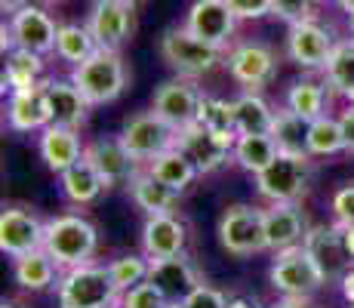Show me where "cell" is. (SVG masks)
<instances>
[{"label": "cell", "mask_w": 354, "mask_h": 308, "mask_svg": "<svg viewBox=\"0 0 354 308\" xmlns=\"http://www.w3.org/2000/svg\"><path fill=\"white\" fill-rule=\"evenodd\" d=\"M44 250L65 271L77 269V265H90L99 250V231L90 219H84L77 213L53 216V219H46Z\"/></svg>", "instance_id": "6da1fadb"}, {"label": "cell", "mask_w": 354, "mask_h": 308, "mask_svg": "<svg viewBox=\"0 0 354 308\" xmlns=\"http://www.w3.org/2000/svg\"><path fill=\"white\" fill-rule=\"evenodd\" d=\"M71 80L90 105H108L127 90V62L114 50H96L71 68Z\"/></svg>", "instance_id": "7a4b0ae2"}, {"label": "cell", "mask_w": 354, "mask_h": 308, "mask_svg": "<svg viewBox=\"0 0 354 308\" xmlns=\"http://www.w3.org/2000/svg\"><path fill=\"white\" fill-rule=\"evenodd\" d=\"M118 299L108 265H77L59 278V308H111Z\"/></svg>", "instance_id": "3957f363"}, {"label": "cell", "mask_w": 354, "mask_h": 308, "mask_svg": "<svg viewBox=\"0 0 354 308\" xmlns=\"http://www.w3.org/2000/svg\"><path fill=\"white\" fill-rule=\"evenodd\" d=\"M160 56L179 78L194 80V78H201V74H209L219 65L222 50L203 44L185 25H173V28H167L160 37Z\"/></svg>", "instance_id": "277c9868"}, {"label": "cell", "mask_w": 354, "mask_h": 308, "mask_svg": "<svg viewBox=\"0 0 354 308\" xmlns=\"http://www.w3.org/2000/svg\"><path fill=\"white\" fill-rule=\"evenodd\" d=\"M308 179H311V154L281 152L256 176V188L271 203H296L308 191Z\"/></svg>", "instance_id": "5b68a950"}, {"label": "cell", "mask_w": 354, "mask_h": 308, "mask_svg": "<svg viewBox=\"0 0 354 308\" xmlns=\"http://www.w3.org/2000/svg\"><path fill=\"white\" fill-rule=\"evenodd\" d=\"M268 278H271V287L290 299H308L326 284L321 269L315 265V259L308 256V250L302 244L277 253L268 269Z\"/></svg>", "instance_id": "8992f818"}, {"label": "cell", "mask_w": 354, "mask_h": 308, "mask_svg": "<svg viewBox=\"0 0 354 308\" xmlns=\"http://www.w3.org/2000/svg\"><path fill=\"white\" fill-rule=\"evenodd\" d=\"M219 244L231 256H253L268 250L265 237V210L250 203H234L219 219Z\"/></svg>", "instance_id": "52a82bcc"}, {"label": "cell", "mask_w": 354, "mask_h": 308, "mask_svg": "<svg viewBox=\"0 0 354 308\" xmlns=\"http://www.w3.org/2000/svg\"><path fill=\"white\" fill-rule=\"evenodd\" d=\"M120 142L136 163H151L154 157L176 148V129L160 118L158 111H139L127 118L124 129H120Z\"/></svg>", "instance_id": "ba28073f"}, {"label": "cell", "mask_w": 354, "mask_h": 308, "mask_svg": "<svg viewBox=\"0 0 354 308\" xmlns=\"http://www.w3.org/2000/svg\"><path fill=\"white\" fill-rule=\"evenodd\" d=\"M201 105H203V93L197 90L194 80L173 78V80H163L158 90H154L151 111H158L160 118L179 133V129L197 123V118H201Z\"/></svg>", "instance_id": "9c48e42d"}, {"label": "cell", "mask_w": 354, "mask_h": 308, "mask_svg": "<svg viewBox=\"0 0 354 308\" xmlns=\"http://www.w3.org/2000/svg\"><path fill=\"white\" fill-rule=\"evenodd\" d=\"M84 25L90 28L99 50L120 53V46L133 34V6L120 3V0H93Z\"/></svg>", "instance_id": "30bf717a"}, {"label": "cell", "mask_w": 354, "mask_h": 308, "mask_svg": "<svg viewBox=\"0 0 354 308\" xmlns=\"http://www.w3.org/2000/svg\"><path fill=\"white\" fill-rule=\"evenodd\" d=\"M228 74L237 80L241 87H247V93H259L262 87H268L277 78V59L271 53V46L265 44H237L228 53Z\"/></svg>", "instance_id": "8fae6325"}, {"label": "cell", "mask_w": 354, "mask_h": 308, "mask_svg": "<svg viewBox=\"0 0 354 308\" xmlns=\"http://www.w3.org/2000/svg\"><path fill=\"white\" fill-rule=\"evenodd\" d=\"M302 246L308 250V256L315 259V265L321 269L326 284H330V280H342L351 271L354 259L348 256V250H345L342 228H339V225H315V228H308Z\"/></svg>", "instance_id": "7c38bea8"}, {"label": "cell", "mask_w": 354, "mask_h": 308, "mask_svg": "<svg viewBox=\"0 0 354 308\" xmlns=\"http://www.w3.org/2000/svg\"><path fill=\"white\" fill-rule=\"evenodd\" d=\"M234 25L237 16L231 12V6L225 0H194L188 6L185 16V28L201 37L203 44L216 46V50H225L228 40L234 37Z\"/></svg>", "instance_id": "4fadbf2b"}, {"label": "cell", "mask_w": 354, "mask_h": 308, "mask_svg": "<svg viewBox=\"0 0 354 308\" xmlns=\"http://www.w3.org/2000/svg\"><path fill=\"white\" fill-rule=\"evenodd\" d=\"M333 50H336L333 31L324 28L321 22L308 19V22L290 25V31H287V56L296 62L299 68H308V71L326 68Z\"/></svg>", "instance_id": "5bb4252c"}, {"label": "cell", "mask_w": 354, "mask_h": 308, "mask_svg": "<svg viewBox=\"0 0 354 308\" xmlns=\"http://www.w3.org/2000/svg\"><path fill=\"white\" fill-rule=\"evenodd\" d=\"M176 148L194 163L197 173H213V170L225 167L228 161H234V154H231L234 145L219 139L216 133H209L201 123H192V127L179 129V133H176Z\"/></svg>", "instance_id": "9a60e30c"}, {"label": "cell", "mask_w": 354, "mask_h": 308, "mask_svg": "<svg viewBox=\"0 0 354 308\" xmlns=\"http://www.w3.org/2000/svg\"><path fill=\"white\" fill-rule=\"evenodd\" d=\"M10 31H12V40H16V50H28V53H37V56L56 53L59 25L53 22V16L46 10H40V6L28 3L19 12H12Z\"/></svg>", "instance_id": "2e32d148"}, {"label": "cell", "mask_w": 354, "mask_h": 308, "mask_svg": "<svg viewBox=\"0 0 354 308\" xmlns=\"http://www.w3.org/2000/svg\"><path fill=\"white\" fill-rule=\"evenodd\" d=\"M44 231L46 222H40V216H34L31 210L22 207H10L0 216V250L10 259L44 250Z\"/></svg>", "instance_id": "e0dca14e"}, {"label": "cell", "mask_w": 354, "mask_h": 308, "mask_svg": "<svg viewBox=\"0 0 354 308\" xmlns=\"http://www.w3.org/2000/svg\"><path fill=\"white\" fill-rule=\"evenodd\" d=\"M84 157L96 167V173L102 176V182H105V188L127 185L136 173H139V163H136L133 154L124 148L120 136H102V139L90 142Z\"/></svg>", "instance_id": "ac0fdd59"}, {"label": "cell", "mask_w": 354, "mask_h": 308, "mask_svg": "<svg viewBox=\"0 0 354 308\" xmlns=\"http://www.w3.org/2000/svg\"><path fill=\"white\" fill-rule=\"evenodd\" d=\"M148 280L167 296V302H185L197 287L203 284L201 275H197V269H194V262L185 256V253H182V256H169V259L151 262Z\"/></svg>", "instance_id": "d6986e66"}, {"label": "cell", "mask_w": 354, "mask_h": 308, "mask_svg": "<svg viewBox=\"0 0 354 308\" xmlns=\"http://www.w3.org/2000/svg\"><path fill=\"white\" fill-rule=\"evenodd\" d=\"M188 228L176 213L167 216H148L142 225V256H148L151 262L169 256H182L185 250Z\"/></svg>", "instance_id": "ffe728a7"}, {"label": "cell", "mask_w": 354, "mask_h": 308, "mask_svg": "<svg viewBox=\"0 0 354 308\" xmlns=\"http://www.w3.org/2000/svg\"><path fill=\"white\" fill-rule=\"evenodd\" d=\"M44 96H46V108H50V123L53 127H68V129H80V123L86 120L90 102L84 99V93L74 87V80L68 78H46L44 80Z\"/></svg>", "instance_id": "44dd1931"}, {"label": "cell", "mask_w": 354, "mask_h": 308, "mask_svg": "<svg viewBox=\"0 0 354 308\" xmlns=\"http://www.w3.org/2000/svg\"><path fill=\"white\" fill-rule=\"evenodd\" d=\"M308 235V222H305L302 210L296 203H271L265 210V237H268V250L283 253L290 246H299Z\"/></svg>", "instance_id": "7402d4cb"}, {"label": "cell", "mask_w": 354, "mask_h": 308, "mask_svg": "<svg viewBox=\"0 0 354 308\" xmlns=\"http://www.w3.org/2000/svg\"><path fill=\"white\" fill-rule=\"evenodd\" d=\"M84 152H86V145L80 142L77 129L53 127V123L46 129H40V157H44V163L53 173L62 176L77 161H84Z\"/></svg>", "instance_id": "603a6c76"}, {"label": "cell", "mask_w": 354, "mask_h": 308, "mask_svg": "<svg viewBox=\"0 0 354 308\" xmlns=\"http://www.w3.org/2000/svg\"><path fill=\"white\" fill-rule=\"evenodd\" d=\"M6 123L19 133H34V129L50 127V108H46L44 84L31 87V90L10 93V105H6Z\"/></svg>", "instance_id": "cb8c5ba5"}, {"label": "cell", "mask_w": 354, "mask_h": 308, "mask_svg": "<svg viewBox=\"0 0 354 308\" xmlns=\"http://www.w3.org/2000/svg\"><path fill=\"white\" fill-rule=\"evenodd\" d=\"M129 197L139 210H145L148 216H167L176 210L179 203V191H173L169 185H163L160 179H154L148 170H139L133 179L127 182Z\"/></svg>", "instance_id": "d4e9b609"}, {"label": "cell", "mask_w": 354, "mask_h": 308, "mask_svg": "<svg viewBox=\"0 0 354 308\" xmlns=\"http://www.w3.org/2000/svg\"><path fill=\"white\" fill-rule=\"evenodd\" d=\"M59 185H62L65 201L74 203V207H86V203L99 201V194L105 191V182H102V176L96 173V167L86 157L74 163L71 170H65L59 176Z\"/></svg>", "instance_id": "484cf974"}, {"label": "cell", "mask_w": 354, "mask_h": 308, "mask_svg": "<svg viewBox=\"0 0 354 308\" xmlns=\"http://www.w3.org/2000/svg\"><path fill=\"white\" fill-rule=\"evenodd\" d=\"M12 275H16V284L22 287V290L40 293L56 284L59 265L53 262V256L46 250H34V253H25V256L12 259Z\"/></svg>", "instance_id": "4316f807"}, {"label": "cell", "mask_w": 354, "mask_h": 308, "mask_svg": "<svg viewBox=\"0 0 354 308\" xmlns=\"http://www.w3.org/2000/svg\"><path fill=\"white\" fill-rule=\"evenodd\" d=\"M277 111L259 93H243L234 99V120H237V136H271Z\"/></svg>", "instance_id": "83f0119b"}, {"label": "cell", "mask_w": 354, "mask_h": 308, "mask_svg": "<svg viewBox=\"0 0 354 308\" xmlns=\"http://www.w3.org/2000/svg\"><path fill=\"white\" fill-rule=\"evenodd\" d=\"M44 56L28 50H12L6 56L3 68V93H16V90H31V87L44 84Z\"/></svg>", "instance_id": "f1b7e54d"}, {"label": "cell", "mask_w": 354, "mask_h": 308, "mask_svg": "<svg viewBox=\"0 0 354 308\" xmlns=\"http://www.w3.org/2000/svg\"><path fill=\"white\" fill-rule=\"evenodd\" d=\"M145 170L154 176V179H160L163 185H169L173 191H179V194L197 179V176H201V173H197V167L179 152V148H169V152H163L160 157H154Z\"/></svg>", "instance_id": "f546056e"}, {"label": "cell", "mask_w": 354, "mask_h": 308, "mask_svg": "<svg viewBox=\"0 0 354 308\" xmlns=\"http://www.w3.org/2000/svg\"><path fill=\"white\" fill-rule=\"evenodd\" d=\"M324 74H326V87L333 93L354 102V37L339 40L330 62H326Z\"/></svg>", "instance_id": "4dcf8cb0"}, {"label": "cell", "mask_w": 354, "mask_h": 308, "mask_svg": "<svg viewBox=\"0 0 354 308\" xmlns=\"http://www.w3.org/2000/svg\"><path fill=\"white\" fill-rule=\"evenodd\" d=\"M231 154H234L237 167H243L247 173L259 176L277 154H281V148H277V142L271 139V136H237L234 152Z\"/></svg>", "instance_id": "1f68e13d"}, {"label": "cell", "mask_w": 354, "mask_h": 308, "mask_svg": "<svg viewBox=\"0 0 354 308\" xmlns=\"http://www.w3.org/2000/svg\"><path fill=\"white\" fill-rule=\"evenodd\" d=\"M308 127L311 123L305 118H299L296 111L283 108V111H277V118H274L271 139H274L277 148L287 154H308Z\"/></svg>", "instance_id": "d6a6232c"}, {"label": "cell", "mask_w": 354, "mask_h": 308, "mask_svg": "<svg viewBox=\"0 0 354 308\" xmlns=\"http://www.w3.org/2000/svg\"><path fill=\"white\" fill-rule=\"evenodd\" d=\"M201 127H207L209 133H216L219 139H225L234 145L237 142V120H234V99H216V96H203L201 105Z\"/></svg>", "instance_id": "836d02e7"}, {"label": "cell", "mask_w": 354, "mask_h": 308, "mask_svg": "<svg viewBox=\"0 0 354 308\" xmlns=\"http://www.w3.org/2000/svg\"><path fill=\"white\" fill-rule=\"evenodd\" d=\"M96 40L86 25H77V22H68V25H59V34H56V56L62 62H71V65H80L96 53Z\"/></svg>", "instance_id": "e575fe53"}, {"label": "cell", "mask_w": 354, "mask_h": 308, "mask_svg": "<svg viewBox=\"0 0 354 308\" xmlns=\"http://www.w3.org/2000/svg\"><path fill=\"white\" fill-rule=\"evenodd\" d=\"M324 105H326V90L311 78L296 80V84L287 90V108L296 111L299 118H305L308 123L324 118Z\"/></svg>", "instance_id": "d590c367"}, {"label": "cell", "mask_w": 354, "mask_h": 308, "mask_svg": "<svg viewBox=\"0 0 354 308\" xmlns=\"http://www.w3.org/2000/svg\"><path fill=\"white\" fill-rule=\"evenodd\" d=\"M345 152V133H342V123L339 118H324L311 120L308 127V154L315 157H330V154H339Z\"/></svg>", "instance_id": "8d00e7d4"}, {"label": "cell", "mask_w": 354, "mask_h": 308, "mask_svg": "<svg viewBox=\"0 0 354 308\" xmlns=\"http://www.w3.org/2000/svg\"><path fill=\"white\" fill-rule=\"evenodd\" d=\"M108 271H111V280H114V287H118V293L124 296L127 290H133V287L148 280L151 259L139 256V253H129V256H120V259H114V262H108Z\"/></svg>", "instance_id": "74e56055"}, {"label": "cell", "mask_w": 354, "mask_h": 308, "mask_svg": "<svg viewBox=\"0 0 354 308\" xmlns=\"http://www.w3.org/2000/svg\"><path fill=\"white\" fill-rule=\"evenodd\" d=\"M120 305L124 308H167V296L158 290V287L151 284V280H145V284L133 287V290H127L124 296H120Z\"/></svg>", "instance_id": "f35d334b"}, {"label": "cell", "mask_w": 354, "mask_h": 308, "mask_svg": "<svg viewBox=\"0 0 354 308\" xmlns=\"http://www.w3.org/2000/svg\"><path fill=\"white\" fill-rule=\"evenodd\" d=\"M271 16H277L287 25H299L315 19V3L311 0H274L271 3Z\"/></svg>", "instance_id": "ab89813d"}, {"label": "cell", "mask_w": 354, "mask_h": 308, "mask_svg": "<svg viewBox=\"0 0 354 308\" xmlns=\"http://www.w3.org/2000/svg\"><path fill=\"white\" fill-rule=\"evenodd\" d=\"M231 302L225 299V293H219L216 287H207L201 284L192 296L185 299V308H228Z\"/></svg>", "instance_id": "60d3db41"}, {"label": "cell", "mask_w": 354, "mask_h": 308, "mask_svg": "<svg viewBox=\"0 0 354 308\" xmlns=\"http://www.w3.org/2000/svg\"><path fill=\"white\" fill-rule=\"evenodd\" d=\"M333 216L336 225H354V185H345L333 194Z\"/></svg>", "instance_id": "b9f144b4"}, {"label": "cell", "mask_w": 354, "mask_h": 308, "mask_svg": "<svg viewBox=\"0 0 354 308\" xmlns=\"http://www.w3.org/2000/svg\"><path fill=\"white\" fill-rule=\"evenodd\" d=\"M231 6V12L241 19H262V16H271V3L274 0H225Z\"/></svg>", "instance_id": "7bdbcfd3"}, {"label": "cell", "mask_w": 354, "mask_h": 308, "mask_svg": "<svg viewBox=\"0 0 354 308\" xmlns=\"http://www.w3.org/2000/svg\"><path fill=\"white\" fill-rule=\"evenodd\" d=\"M339 123H342V133H345V152L354 154V102H348V108L339 114Z\"/></svg>", "instance_id": "ee69618b"}, {"label": "cell", "mask_w": 354, "mask_h": 308, "mask_svg": "<svg viewBox=\"0 0 354 308\" xmlns=\"http://www.w3.org/2000/svg\"><path fill=\"white\" fill-rule=\"evenodd\" d=\"M339 284H342V296L348 299V302H354V269H351L342 280H339Z\"/></svg>", "instance_id": "f6af8a7d"}, {"label": "cell", "mask_w": 354, "mask_h": 308, "mask_svg": "<svg viewBox=\"0 0 354 308\" xmlns=\"http://www.w3.org/2000/svg\"><path fill=\"white\" fill-rule=\"evenodd\" d=\"M342 228V241H345V250H348V256L354 259V225H339Z\"/></svg>", "instance_id": "bcb514c9"}, {"label": "cell", "mask_w": 354, "mask_h": 308, "mask_svg": "<svg viewBox=\"0 0 354 308\" xmlns=\"http://www.w3.org/2000/svg\"><path fill=\"white\" fill-rule=\"evenodd\" d=\"M22 6H28V0H0V10L6 12V16H12V12H19Z\"/></svg>", "instance_id": "7dc6e473"}, {"label": "cell", "mask_w": 354, "mask_h": 308, "mask_svg": "<svg viewBox=\"0 0 354 308\" xmlns=\"http://www.w3.org/2000/svg\"><path fill=\"white\" fill-rule=\"evenodd\" d=\"M274 308H311V305H308V299H290V296H283Z\"/></svg>", "instance_id": "c3c4849f"}, {"label": "cell", "mask_w": 354, "mask_h": 308, "mask_svg": "<svg viewBox=\"0 0 354 308\" xmlns=\"http://www.w3.org/2000/svg\"><path fill=\"white\" fill-rule=\"evenodd\" d=\"M333 3H336L348 19H354V0H333Z\"/></svg>", "instance_id": "681fc988"}, {"label": "cell", "mask_w": 354, "mask_h": 308, "mask_svg": "<svg viewBox=\"0 0 354 308\" xmlns=\"http://www.w3.org/2000/svg\"><path fill=\"white\" fill-rule=\"evenodd\" d=\"M228 308H259L256 302H250V299H231Z\"/></svg>", "instance_id": "f907efd6"}, {"label": "cell", "mask_w": 354, "mask_h": 308, "mask_svg": "<svg viewBox=\"0 0 354 308\" xmlns=\"http://www.w3.org/2000/svg\"><path fill=\"white\" fill-rule=\"evenodd\" d=\"M120 3H127V6H133V10H136V6H142L145 0H120Z\"/></svg>", "instance_id": "816d5d0a"}, {"label": "cell", "mask_w": 354, "mask_h": 308, "mask_svg": "<svg viewBox=\"0 0 354 308\" xmlns=\"http://www.w3.org/2000/svg\"><path fill=\"white\" fill-rule=\"evenodd\" d=\"M167 308H185V302H169Z\"/></svg>", "instance_id": "f5cc1de1"}, {"label": "cell", "mask_w": 354, "mask_h": 308, "mask_svg": "<svg viewBox=\"0 0 354 308\" xmlns=\"http://www.w3.org/2000/svg\"><path fill=\"white\" fill-rule=\"evenodd\" d=\"M0 308H16V305H12V302H3V305H0Z\"/></svg>", "instance_id": "db71d44e"}, {"label": "cell", "mask_w": 354, "mask_h": 308, "mask_svg": "<svg viewBox=\"0 0 354 308\" xmlns=\"http://www.w3.org/2000/svg\"><path fill=\"white\" fill-rule=\"evenodd\" d=\"M311 3H315V6H317V3H326V0H311Z\"/></svg>", "instance_id": "11a10c76"}, {"label": "cell", "mask_w": 354, "mask_h": 308, "mask_svg": "<svg viewBox=\"0 0 354 308\" xmlns=\"http://www.w3.org/2000/svg\"><path fill=\"white\" fill-rule=\"evenodd\" d=\"M111 308H124V305H120V299H118V305H111Z\"/></svg>", "instance_id": "9f6ffc18"}, {"label": "cell", "mask_w": 354, "mask_h": 308, "mask_svg": "<svg viewBox=\"0 0 354 308\" xmlns=\"http://www.w3.org/2000/svg\"><path fill=\"white\" fill-rule=\"evenodd\" d=\"M348 308H354V302H348Z\"/></svg>", "instance_id": "6f0895ef"}]
</instances>
